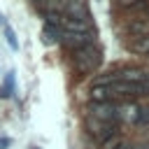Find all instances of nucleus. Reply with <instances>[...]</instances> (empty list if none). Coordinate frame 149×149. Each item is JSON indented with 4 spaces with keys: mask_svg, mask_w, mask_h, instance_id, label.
<instances>
[{
    "mask_svg": "<svg viewBox=\"0 0 149 149\" xmlns=\"http://www.w3.org/2000/svg\"><path fill=\"white\" fill-rule=\"evenodd\" d=\"M74 65L81 70V72H91V70H95L98 65H100V51L91 44V47H84V49H77L74 51Z\"/></svg>",
    "mask_w": 149,
    "mask_h": 149,
    "instance_id": "obj_1",
    "label": "nucleus"
},
{
    "mask_svg": "<svg viewBox=\"0 0 149 149\" xmlns=\"http://www.w3.org/2000/svg\"><path fill=\"white\" fill-rule=\"evenodd\" d=\"M91 112H93V119L105 123H114V119L119 116V107H114L112 102H93Z\"/></svg>",
    "mask_w": 149,
    "mask_h": 149,
    "instance_id": "obj_2",
    "label": "nucleus"
},
{
    "mask_svg": "<svg viewBox=\"0 0 149 149\" xmlns=\"http://www.w3.org/2000/svg\"><path fill=\"white\" fill-rule=\"evenodd\" d=\"M61 42L65 47H70L72 51H77V49L91 47L93 44V37L91 35H79V33H61Z\"/></svg>",
    "mask_w": 149,
    "mask_h": 149,
    "instance_id": "obj_3",
    "label": "nucleus"
},
{
    "mask_svg": "<svg viewBox=\"0 0 149 149\" xmlns=\"http://www.w3.org/2000/svg\"><path fill=\"white\" fill-rule=\"evenodd\" d=\"M86 126H88V130H91V135H95L98 140H107V137H112L114 135V123H105V121H98V119H93V116H88L86 119Z\"/></svg>",
    "mask_w": 149,
    "mask_h": 149,
    "instance_id": "obj_4",
    "label": "nucleus"
},
{
    "mask_svg": "<svg viewBox=\"0 0 149 149\" xmlns=\"http://www.w3.org/2000/svg\"><path fill=\"white\" fill-rule=\"evenodd\" d=\"M63 33H79V35H91L93 37V30L88 26V21H77V19H63Z\"/></svg>",
    "mask_w": 149,
    "mask_h": 149,
    "instance_id": "obj_5",
    "label": "nucleus"
},
{
    "mask_svg": "<svg viewBox=\"0 0 149 149\" xmlns=\"http://www.w3.org/2000/svg\"><path fill=\"white\" fill-rule=\"evenodd\" d=\"M112 98H114L112 86H100V84H95V86L91 88V102H109Z\"/></svg>",
    "mask_w": 149,
    "mask_h": 149,
    "instance_id": "obj_6",
    "label": "nucleus"
},
{
    "mask_svg": "<svg viewBox=\"0 0 149 149\" xmlns=\"http://www.w3.org/2000/svg\"><path fill=\"white\" fill-rule=\"evenodd\" d=\"M128 49H130L133 54L149 56V35H142V37H137L135 42H130V44H128Z\"/></svg>",
    "mask_w": 149,
    "mask_h": 149,
    "instance_id": "obj_7",
    "label": "nucleus"
},
{
    "mask_svg": "<svg viewBox=\"0 0 149 149\" xmlns=\"http://www.w3.org/2000/svg\"><path fill=\"white\" fill-rule=\"evenodd\" d=\"M58 37H61V35H58V28H49V26H44V30H42V40H44V44H54Z\"/></svg>",
    "mask_w": 149,
    "mask_h": 149,
    "instance_id": "obj_8",
    "label": "nucleus"
},
{
    "mask_svg": "<svg viewBox=\"0 0 149 149\" xmlns=\"http://www.w3.org/2000/svg\"><path fill=\"white\" fill-rule=\"evenodd\" d=\"M128 30L133 33V35H149V23H142V21H135V23H130L128 26Z\"/></svg>",
    "mask_w": 149,
    "mask_h": 149,
    "instance_id": "obj_9",
    "label": "nucleus"
},
{
    "mask_svg": "<svg viewBox=\"0 0 149 149\" xmlns=\"http://www.w3.org/2000/svg\"><path fill=\"white\" fill-rule=\"evenodd\" d=\"M61 23H63V16H61L58 12H54V9H49V12H47V26H49V28H58Z\"/></svg>",
    "mask_w": 149,
    "mask_h": 149,
    "instance_id": "obj_10",
    "label": "nucleus"
},
{
    "mask_svg": "<svg viewBox=\"0 0 149 149\" xmlns=\"http://www.w3.org/2000/svg\"><path fill=\"white\" fill-rule=\"evenodd\" d=\"M119 147H121V137L119 135H112V137H107L102 142V149H119Z\"/></svg>",
    "mask_w": 149,
    "mask_h": 149,
    "instance_id": "obj_11",
    "label": "nucleus"
},
{
    "mask_svg": "<svg viewBox=\"0 0 149 149\" xmlns=\"http://www.w3.org/2000/svg\"><path fill=\"white\" fill-rule=\"evenodd\" d=\"M149 0H119V5L123 9H130V7H140V5H147Z\"/></svg>",
    "mask_w": 149,
    "mask_h": 149,
    "instance_id": "obj_12",
    "label": "nucleus"
},
{
    "mask_svg": "<svg viewBox=\"0 0 149 149\" xmlns=\"http://www.w3.org/2000/svg\"><path fill=\"white\" fill-rule=\"evenodd\" d=\"M5 35H7V42L12 44V49H19V42H16V37H14V30H12V28H5Z\"/></svg>",
    "mask_w": 149,
    "mask_h": 149,
    "instance_id": "obj_13",
    "label": "nucleus"
},
{
    "mask_svg": "<svg viewBox=\"0 0 149 149\" xmlns=\"http://www.w3.org/2000/svg\"><path fill=\"white\" fill-rule=\"evenodd\" d=\"M140 86H142V95H149V74L144 81H140Z\"/></svg>",
    "mask_w": 149,
    "mask_h": 149,
    "instance_id": "obj_14",
    "label": "nucleus"
},
{
    "mask_svg": "<svg viewBox=\"0 0 149 149\" xmlns=\"http://www.w3.org/2000/svg\"><path fill=\"white\" fill-rule=\"evenodd\" d=\"M33 2H42V0H33Z\"/></svg>",
    "mask_w": 149,
    "mask_h": 149,
    "instance_id": "obj_15",
    "label": "nucleus"
}]
</instances>
